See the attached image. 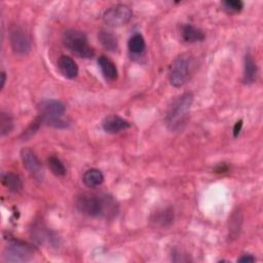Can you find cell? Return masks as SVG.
Instances as JSON below:
<instances>
[{"instance_id":"obj_1","label":"cell","mask_w":263,"mask_h":263,"mask_svg":"<svg viewBox=\"0 0 263 263\" xmlns=\"http://www.w3.org/2000/svg\"><path fill=\"white\" fill-rule=\"evenodd\" d=\"M79 213L93 218H113L118 213V204L108 194H80L76 199Z\"/></svg>"},{"instance_id":"obj_2","label":"cell","mask_w":263,"mask_h":263,"mask_svg":"<svg viewBox=\"0 0 263 263\" xmlns=\"http://www.w3.org/2000/svg\"><path fill=\"white\" fill-rule=\"evenodd\" d=\"M192 103L193 95L191 92H184L173 101L164 118L165 125L170 130L176 132L183 127L187 120Z\"/></svg>"},{"instance_id":"obj_3","label":"cell","mask_w":263,"mask_h":263,"mask_svg":"<svg viewBox=\"0 0 263 263\" xmlns=\"http://www.w3.org/2000/svg\"><path fill=\"white\" fill-rule=\"evenodd\" d=\"M197 67L195 57L190 53L179 54L171 63L168 70V79L173 86H183L194 74Z\"/></svg>"},{"instance_id":"obj_4","label":"cell","mask_w":263,"mask_h":263,"mask_svg":"<svg viewBox=\"0 0 263 263\" xmlns=\"http://www.w3.org/2000/svg\"><path fill=\"white\" fill-rule=\"evenodd\" d=\"M39 118L42 123L54 127L66 126V121L63 116L66 113L65 105L58 100H44L38 105Z\"/></svg>"},{"instance_id":"obj_5","label":"cell","mask_w":263,"mask_h":263,"mask_svg":"<svg viewBox=\"0 0 263 263\" xmlns=\"http://www.w3.org/2000/svg\"><path fill=\"white\" fill-rule=\"evenodd\" d=\"M63 43L69 50L80 58L89 59L95 54V50L88 44L87 37L82 31L76 29L65 31L63 34Z\"/></svg>"},{"instance_id":"obj_6","label":"cell","mask_w":263,"mask_h":263,"mask_svg":"<svg viewBox=\"0 0 263 263\" xmlns=\"http://www.w3.org/2000/svg\"><path fill=\"white\" fill-rule=\"evenodd\" d=\"M34 256V250L21 240L12 239L8 242L3 252V260L10 263H22L31 260Z\"/></svg>"},{"instance_id":"obj_7","label":"cell","mask_w":263,"mask_h":263,"mask_svg":"<svg viewBox=\"0 0 263 263\" xmlns=\"http://www.w3.org/2000/svg\"><path fill=\"white\" fill-rule=\"evenodd\" d=\"M133 11L125 4H116L105 10L103 14L104 22L112 27L123 26L132 18Z\"/></svg>"},{"instance_id":"obj_8","label":"cell","mask_w":263,"mask_h":263,"mask_svg":"<svg viewBox=\"0 0 263 263\" xmlns=\"http://www.w3.org/2000/svg\"><path fill=\"white\" fill-rule=\"evenodd\" d=\"M9 42L14 53L24 55L31 50V41L27 32L18 25L9 28Z\"/></svg>"},{"instance_id":"obj_9","label":"cell","mask_w":263,"mask_h":263,"mask_svg":"<svg viewBox=\"0 0 263 263\" xmlns=\"http://www.w3.org/2000/svg\"><path fill=\"white\" fill-rule=\"evenodd\" d=\"M21 158L24 163V166L30 172L31 175H33L36 179L41 180L42 179V166L41 163L35 154V152L26 147L21 150Z\"/></svg>"},{"instance_id":"obj_10","label":"cell","mask_w":263,"mask_h":263,"mask_svg":"<svg viewBox=\"0 0 263 263\" xmlns=\"http://www.w3.org/2000/svg\"><path fill=\"white\" fill-rule=\"evenodd\" d=\"M103 129L108 134H117L130 126V123L117 115H109L102 122Z\"/></svg>"},{"instance_id":"obj_11","label":"cell","mask_w":263,"mask_h":263,"mask_svg":"<svg viewBox=\"0 0 263 263\" xmlns=\"http://www.w3.org/2000/svg\"><path fill=\"white\" fill-rule=\"evenodd\" d=\"M174 221V211L171 208H165L156 211L150 217V223L155 228H166Z\"/></svg>"},{"instance_id":"obj_12","label":"cell","mask_w":263,"mask_h":263,"mask_svg":"<svg viewBox=\"0 0 263 263\" xmlns=\"http://www.w3.org/2000/svg\"><path fill=\"white\" fill-rule=\"evenodd\" d=\"M58 68L61 74L68 79H74L78 75V66L76 62L69 55L63 54L59 58Z\"/></svg>"},{"instance_id":"obj_13","label":"cell","mask_w":263,"mask_h":263,"mask_svg":"<svg viewBox=\"0 0 263 263\" xmlns=\"http://www.w3.org/2000/svg\"><path fill=\"white\" fill-rule=\"evenodd\" d=\"M98 65L106 79L115 80L117 78V75H118L117 68L110 59H108L105 55H100L98 58Z\"/></svg>"},{"instance_id":"obj_14","label":"cell","mask_w":263,"mask_h":263,"mask_svg":"<svg viewBox=\"0 0 263 263\" xmlns=\"http://www.w3.org/2000/svg\"><path fill=\"white\" fill-rule=\"evenodd\" d=\"M82 181L88 188H96L104 182V175L98 168H89L83 174Z\"/></svg>"},{"instance_id":"obj_15","label":"cell","mask_w":263,"mask_h":263,"mask_svg":"<svg viewBox=\"0 0 263 263\" xmlns=\"http://www.w3.org/2000/svg\"><path fill=\"white\" fill-rule=\"evenodd\" d=\"M257 78V66L250 53L245 57V67H243V81L245 83H253Z\"/></svg>"},{"instance_id":"obj_16","label":"cell","mask_w":263,"mask_h":263,"mask_svg":"<svg viewBox=\"0 0 263 263\" xmlns=\"http://www.w3.org/2000/svg\"><path fill=\"white\" fill-rule=\"evenodd\" d=\"M2 184L11 192L13 193H17L23 189V182L20 178V176H17L14 173H5L2 175Z\"/></svg>"},{"instance_id":"obj_17","label":"cell","mask_w":263,"mask_h":263,"mask_svg":"<svg viewBox=\"0 0 263 263\" xmlns=\"http://www.w3.org/2000/svg\"><path fill=\"white\" fill-rule=\"evenodd\" d=\"M204 33L192 25H185L182 29V38L186 42H197L204 39Z\"/></svg>"},{"instance_id":"obj_18","label":"cell","mask_w":263,"mask_h":263,"mask_svg":"<svg viewBox=\"0 0 263 263\" xmlns=\"http://www.w3.org/2000/svg\"><path fill=\"white\" fill-rule=\"evenodd\" d=\"M98 38L101 42V44L108 50L110 51H115L118 48V41L116 36L113 34V32L106 30V29H102L99 32Z\"/></svg>"},{"instance_id":"obj_19","label":"cell","mask_w":263,"mask_h":263,"mask_svg":"<svg viewBox=\"0 0 263 263\" xmlns=\"http://www.w3.org/2000/svg\"><path fill=\"white\" fill-rule=\"evenodd\" d=\"M128 49L130 52L135 53V54H140L144 51L145 47H146V43H145V39L144 37L137 33V34H134L129 40H128Z\"/></svg>"},{"instance_id":"obj_20","label":"cell","mask_w":263,"mask_h":263,"mask_svg":"<svg viewBox=\"0 0 263 263\" xmlns=\"http://www.w3.org/2000/svg\"><path fill=\"white\" fill-rule=\"evenodd\" d=\"M13 128V119L8 112L1 111L0 113V134L1 136L8 135Z\"/></svg>"},{"instance_id":"obj_21","label":"cell","mask_w":263,"mask_h":263,"mask_svg":"<svg viewBox=\"0 0 263 263\" xmlns=\"http://www.w3.org/2000/svg\"><path fill=\"white\" fill-rule=\"evenodd\" d=\"M47 161H48V166L53 175L58 177H62L66 175V167L59 157L50 156Z\"/></svg>"},{"instance_id":"obj_22","label":"cell","mask_w":263,"mask_h":263,"mask_svg":"<svg viewBox=\"0 0 263 263\" xmlns=\"http://www.w3.org/2000/svg\"><path fill=\"white\" fill-rule=\"evenodd\" d=\"M241 225V214L237 211L233 213L230 221H229V233L231 236H237Z\"/></svg>"},{"instance_id":"obj_23","label":"cell","mask_w":263,"mask_h":263,"mask_svg":"<svg viewBox=\"0 0 263 263\" xmlns=\"http://www.w3.org/2000/svg\"><path fill=\"white\" fill-rule=\"evenodd\" d=\"M222 4L229 12H239L243 8V2L240 0H226Z\"/></svg>"},{"instance_id":"obj_24","label":"cell","mask_w":263,"mask_h":263,"mask_svg":"<svg viewBox=\"0 0 263 263\" xmlns=\"http://www.w3.org/2000/svg\"><path fill=\"white\" fill-rule=\"evenodd\" d=\"M40 123H42L41 120H40V118H39V117L36 118V119L29 125V127L24 132L23 137H24L25 139L31 138V137L38 130V128H39V126H40Z\"/></svg>"},{"instance_id":"obj_25","label":"cell","mask_w":263,"mask_h":263,"mask_svg":"<svg viewBox=\"0 0 263 263\" xmlns=\"http://www.w3.org/2000/svg\"><path fill=\"white\" fill-rule=\"evenodd\" d=\"M238 262H242V263H249V262H254L255 261V258L252 256V255H242L240 258L237 259Z\"/></svg>"},{"instance_id":"obj_26","label":"cell","mask_w":263,"mask_h":263,"mask_svg":"<svg viewBox=\"0 0 263 263\" xmlns=\"http://www.w3.org/2000/svg\"><path fill=\"white\" fill-rule=\"evenodd\" d=\"M241 127H242V120H238L235 124H234V127H233V136L236 138L240 130H241Z\"/></svg>"},{"instance_id":"obj_27","label":"cell","mask_w":263,"mask_h":263,"mask_svg":"<svg viewBox=\"0 0 263 263\" xmlns=\"http://www.w3.org/2000/svg\"><path fill=\"white\" fill-rule=\"evenodd\" d=\"M5 81H6V73L4 71H2L1 72V80H0V88L1 89H3Z\"/></svg>"}]
</instances>
